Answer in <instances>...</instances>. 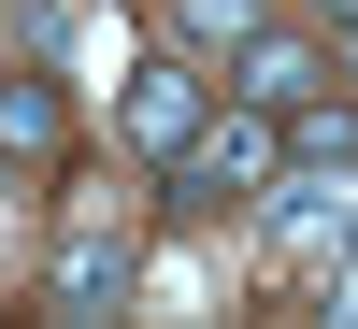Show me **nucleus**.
I'll list each match as a JSON object with an SVG mask.
<instances>
[{
    "mask_svg": "<svg viewBox=\"0 0 358 329\" xmlns=\"http://www.w3.org/2000/svg\"><path fill=\"white\" fill-rule=\"evenodd\" d=\"M72 158V101L43 86V57H0V172H57Z\"/></svg>",
    "mask_w": 358,
    "mask_h": 329,
    "instance_id": "5",
    "label": "nucleus"
},
{
    "mask_svg": "<svg viewBox=\"0 0 358 329\" xmlns=\"http://www.w3.org/2000/svg\"><path fill=\"white\" fill-rule=\"evenodd\" d=\"M330 329H358V258H330Z\"/></svg>",
    "mask_w": 358,
    "mask_h": 329,
    "instance_id": "9",
    "label": "nucleus"
},
{
    "mask_svg": "<svg viewBox=\"0 0 358 329\" xmlns=\"http://www.w3.org/2000/svg\"><path fill=\"white\" fill-rule=\"evenodd\" d=\"M258 215H273L287 258H358V172H301L287 158L273 187H258Z\"/></svg>",
    "mask_w": 358,
    "mask_h": 329,
    "instance_id": "3",
    "label": "nucleus"
},
{
    "mask_svg": "<svg viewBox=\"0 0 358 329\" xmlns=\"http://www.w3.org/2000/svg\"><path fill=\"white\" fill-rule=\"evenodd\" d=\"M301 86H330V43H301V29H273V15H258L244 43H229V101H258V115H287Z\"/></svg>",
    "mask_w": 358,
    "mask_h": 329,
    "instance_id": "6",
    "label": "nucleus"
},
{
    "mask_svg": "<svg viewBox=\"0 0 358 329\" xmlns=\"http://www.w3.org/2000/svg\"><path fill=\"white\" fill-rule=\"evenodd\" d=\"M273 172H287V115H258V101L215 86V115L158 158V187H172V215H229V200H258Z\"/></svg>",
    "mask_w": 358,
    "mask_h": 329,
    "instance_id": "1",
    "label": "nucleus"
},
{
    "mask_svg": "<svg viewBox=\"0 0 358 329\" xmlns=\"http://www.w3.org/2000/svg\"><path fill=\"white\" fill-rule=\"evenodd\" d=\"M258 15H273V0H172V43H187V57H229Z\"/></svg>",
    "mask_w": 358,
    "mask_h": 329,
    "instance_id": "8",
    "label": "nucleus"
},
{
    "mask_svg": "<svg viewBox=\"0 0 358 329\" xmlns=\"http://www.w3.org/2000/svg\"><path fill=\"white\" fill-rule=\"evenodd\" d=\"M129 286H143L129 215H115V200H72V229H57V258H43V315L57 329H101V315H129Z\"/></svg>",
    "mask_w": 358,
    "mask_h": 329,
    "instance_id": "2",
    "label": "nucleus"
},
{
    "mask_svg": "<svg viewBox=\"0 0 358 329\" xmlns=\"http://www.w3.org/2000/svg\"><path fill=\"white\" fill-rule=\"evenodd\" d=\"M287 158L301 172H358V86H301L287 101Z\"/></svg>",
    "mask_w": 358,
    "mask_h": 329,
    "instance_id": "7",
    "label": "nucleus"
},
{
    "mask_svg": "<svg viewBox=\"0 0 358 329\" xmlns=\"http://www.w3.org/2000/svg\"><path fill=\"white\" fill-rule=\"evenodd\" d=\"M115 115H129V143H143V158H172V143H187L201 115H215V57H187V43H172V57H143Z\"/></svg>",
    "mask_w": 358,
    "mask_h": 329,
    "instance_id": "4",
    "label": "nucleus"
},
{
    "mask_svg": "<svg viewBox=\"0 0 358 329\" xmlns=\"http://www.w3.org/2000/svg\"><path fill=\"white\" fill-rule=\"evenodd\" d=\"M330 15H358V0H330Z\"/></svg>",
    "mask_w": 358,
    "mask_h": 329,
    "instance_id": "11",
    "label": "nucleus"
},
{
    "mask_svg": "<svg viewBox=\"0 0 358 329\" xmlns=\"http://www.w3.org/2000/svg\"><path fill=\"white\" fill-rule=\"evenodd\" d=\"M330 86H358V15H330Z\"/></svg>",
    "mask_w": 358,
    "mask_h": 329,
    "instance_id": "10",
    "label": "nucleus"
}]
</instances>
